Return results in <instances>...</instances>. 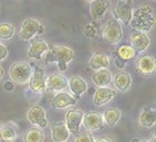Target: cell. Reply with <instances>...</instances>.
<instances>
[{"instance_id":"obj_13","label":"cell","mask_w":156,"mask_h":142,"mask_svg":"<svg viewBox=\"0 0 156 142\" xmlns=\"http://www.w3.org/2000/svg\"><path fill=\"white\" fill-rule=\"evenodd\" d=\"M78 99L73 96L72 94L66 93V91H58L51 99V106L57 110H64L66 108L75 105Z\"/></svg>"},{"instance_id":"obj_9","label":"cell","mask_w":156,"mask_h":142,"mask_svg":"<svg viewBox=\"0 0 156 142\" xmlns=\"http://www.w3.org/2000/svg\"><path fill=\"white\" fill-rule=\"evenodd\" d=\"M84 112L78 109H69L65 113V126L69 133L76 135L82 125V118Z\"/></svg>"},{"instance_id":"obj_21","label":"cell","mask_w":156,"mask_h":142,"mask_svg":"<svg viewBox=\"0 0 156 142\" xmlns=\"http://www.w3.org/2000/svg\"><path fill=\"white\" fill-rule=\"evenodd\" d=\"M69 132L64 122H55L51 127V137L53 142H67Z\"/></svg>"},{"instance_id":"obj_24","label":"cell","mask_w":156,"mask_h":142,"mask_svg":"<svg viewBox=\"0 0 156 142\" xmlns=\"http://www.w3.org/2000/svg\"><path fill=\"white\" fill-rule=\"evenodd\" d=\"M17 139V132L15 127L7 122L0 126V141L1 142H14Z\"/></svg>"},{"instance_id":"obj_39","label":"cell","mask_w":156,"mask_h":142,"mask_svg":"<svg viewBox=\"0 0 156 142\" xmlns=\"http://www.w3.org/2000/svg\"><path fill=\"white\" fill-rule=\"evenodd\" d=\"M118 1H122V0H118Z\"/></svg>"},{"instance_id":"obj_22","label":"cell","mask_w":156,"mask_h":142,"mask_svg":"<svg viewBox=\"0 0 156 142\" xmlns=\"http://www.w3.org/2000/svg\"><path fill=\"white\" fill-rule=\"evenodd\" d=\"M139 124L141 127L151 128L156 124V111L151 108H144L139 115Z\"/></svg>"},{"instance_id":"obj_31","label":"cell","mask_w":156,"mask_h":142,"mask_svg":"<svg viewBox=\"0 0 156 142\" xmlns=\"http://www.w3.org/2000/svg\"><path fill=\"white\" fill-rule=\"evenodd\" d=\"M9 55V52H8V49L6 48L4 44L0 43V62H2L4 60L7 59V57Z\"/></svg>"},{"instance_id":"obj_27","label":"cell","mask_w":156,"mask_h":142,"mask_svg":"<svg viewBox=\"0 0 156 142\" xmlns=\"http://www.w3.org/2000/svg\"><path fill=\"white\" fill-rule=\"evenodd\" d=\"M24 142H44V133L42 128L38 127H33L26 132L23 137Z\"/></svg>"},{"instance_id":"obj_15","label":"cell","mask_w":156,"mask_h":142,"mask_svg":"<svg viewBox=\"0 0 156 142\" xmlns=\"http://www.w3.org/2000/svg\"><path fill=\"white\" fill-rule=\"evenodd\" d=\"M135 68L138 69V72L141 75H145V76L154 74L156 71V61L154 57L149 55L140 57L135 64Z\"/></svg>"},{"instance_id":"obj_28","label":"cell","mask_w":156,"mask_h":142,"mask_svg":"<svg viewBox=\"0 0 156 142\" xmlns=\"http://www.w3.org/2000/svg\"><path fill=\"white\" fill-rule=\"evenodd\" d=\"M15 35V27L11 23H0V41H9Z\"/></svg>"},{"instance_id":"obj_12","label":"cell","mask_w":156,"mask_h":142,"mask_svg":"<svg viewBox=\"0 0 156 142\" xmlns=\"http://www.w3.org/2000/svg\"><path fill=\"white\" fill-rule=\"evenodd\" d=\"M129 41H131V46L135 50L136 53L145 52L151 45V38L147 35V33H142V31H138V30H133L131 33Z\"/></svg>"},{"instance_id":"obj_20","label":"cell","mask_w":156,"mask_h":142,"mask_svg":"<svg viewBox=\"0 0 156 142\" xmlns=\"http://www.w3.org/2000/svg\"><path fill=\"white\" fill-rule=\"evenodd\" d=\"M91 81L97 87H109L112 81V73L108 68L95 71L91 75Z\"/></svg>"},{"instance_id":"obj_34","label":"cell","mask_w":156,"mask_h":142,"mask_svg":"<svg viewBox=\"0 0 156 142\" xmlns=\"http://www.w3.org/2000/svg\"><path fill=\"white\" fill-rule=\"evenodd\" d=\"M5 89L7 90V91H12V89H13V86H12L11 83H5Z\"/></svg>"},{"instance_id":"obj_19","label":"cell","mask_w":156,"mask_h":142,"mask_svg":"<svg viewBox=\"0 0 156 142\" xmlns=\"http://www.w3.org/2000/svg\"><path fill=\"white\" fill-rule=\"evenodd\" d=\"M68 88L72 91L73 96L76 99H79L81 95H83L88 90V83L81 76L75 75L68 80Z\"/></svg>"},{"instance_id":"obj_17","label":"cell","mask_w":156,"mask_h":142,"mask_svg":"<svg viewBox=\"0 0 156 142\" xmlns=\"http://www.w3.org/2000/svg\"><path fill=\"white\" fill-rule=\"evenodd\" d=\"M68 87V80L66 76L59 73H53L46 77V90L51 91H62Z\"/></svg>"},{"instance_id":"obj_37","label":"cell","mask_w":156,"mask_h":142,"mask_svg":"<svg viewBox=\"0 0 156 142\" xmlns=\"http://www.w3.org/2000/svg\"><path fill=\"white\" fill-rule=\"evenodd\" d=\"M84 1H86V2H89V4H90V2H93L94 0H84Z\"/></svg>"},{"instance_id":"obj_3","label":"cell","mask_w":156,"mask_h":142,"mask_svg":"<svg viewBox=\"0 0 156 142\" xmlns=\"http://www.w3.org/2000/svg\"><path fill=\"white\" fill-rule=\"evenodd\" d=\"M123 24L115 17L109 20L103 29V33H102V37L104 39V42L110 45H117L123 39Z\"/></svg>"},{"instance_id":"obj_5","label":"cell","mask_w":156,"mask_h":142,"mask_svg":"<svg viewBox=\"0 0 156 142\" xmlns=\"http://www.w3.org/2000/svg\"><path fill=\"white\" fill-rule=\"evenodd\" d=\"M43 31H44V28L38 20L28 17V19H24L21 23L19 36L24 42H29V41L35 38L37 35L43 34Z\"/></svg>"},{"instance_id":"obj_6","label":"cell","mask_w":156,"mask_h":142,"mask_svg":"<svg viewBox=\"0 0 156 142\" xmlns=\"http://www.w3.org/2000/svg\"><path fill=\"white\" fill-rule=\"evenodd\" d=\"M133 0H122V1H118L116 7H115V9H113L115 19H117L120 23L128 24L131 22L132 15H133Z\"/></svg>"},{"instance_id":"obj_32","label":"cell","mask_w":156,"mask_h":142,"mask_svg":"<svg viewBox=\"0 0 156 142\" xmlns=\"http://www.w3.org/2000/svg\"><path fill=\"white\" fill-rule=\"evenodd\" d=\"M116 66H117L118 68H124V67H125V61L117 58V59H116Z\"/></svg>"},{"instance_id":"obj_29","label":"cell","mask_w":156,"mask_h":142,"mask_svg":"<svg viewBox=\"0 0 156 142\" xmlns=\"http://www.w3.org/2000/svg\"><path fill=\"white\" fill-rule=\"evenodd\" d=\"M74 142H95V137L91 134V132L86 131L80 133V134H76Z\"/></svg>"},{"instance_id":"obj_14","label":"cell","mask_w":156,"mask_h":142,"mask_svg":"<svg viewBox=\"0 0 156 142\" xmlns=\"http://www.w3.org/2000/svg\"><path fill=\"white\" fill-rule=\"evenodd\" d=\"M49 44L42 38H34L31 39V43L28 49V57L30 59H36V60H41L44 55L49 50Z\"/></svg>"},{"instance_id":"obj_18","label":"cell","mask_w":156,"mask_h":142,"mask_svg":"<svg viewBox=\"0 0 156 142\" xmlns=\"http://www.w3.org/2000/svg\"><path fill=\"white\" fill-rule=\"evenodd\" d=\"M112 83L116 88V90L118 91H128L129 88L132 87V76L128 72L119 71L118 73L115 74V76H112Z\"/></svg>"},{"instance_id":"obj_38","label":"cell","mask_w":156,"mask_h":142,"mask_svg":"<svg viewBox=\"0 0 156 142\" xmlns=\"http://www.w3.org/2000/svg\"><path fill=\"white\" fill-rule=\"evenodd\" d=\"M139 142H148L147 140H141V141H139Z\"/></svg>"},{"instance_id":"obj_10","label":"cell","mask_w":156,"mask_h":142,"mask_svg":"<svg viewBox=\"0 0 156 142\" xmlns=\"http://www.w3.org/2000/svg\"><path fill=\"white\" fill-rule=\"evenodd\" d=\"M82 125L86 128V131L95 132L103 128L104 120H103V117H102V115H101L100 112L89 111V112H86L83 115Z\"/></svg>"},{"instance_id":"obj_23","label":"cell","mask_w":156,"mask_h":142,"mask_svg":"<svg viewBox=\"0 0 156 142\" xmlns=\"http://www.w3.org/2000/svg\"><path fill=\"white\" fill-rule=\"evenodd\" d=\"M89 66L91 69L98 71L102 68H108L110 66V57L103 52H95L89 60Z\"/></svg>"},{"instance_id":"obj_36","label":"cell","mask_w":156,"mask_h":142,"mask_svg":"<svg viewBox=\"0 0 156 142\" xmlns=\"http://www.w3.org/2000/svg\"><path fill=\"white\" fill-rule=\"evenodd\" d=\"M148 142H155V133H153V134H151V141H148Z\"/></svg>"},{"instance_id":"obj_30","label":"cell","mask_w":156,"mask_h":142,"mask_svg":"<svg viewBox=\"0 0 156 142\" xmlns=\"http://www.w3.org/2000/svg\"><path fill=\"white\" fill-rule=\"evenodd\" d=\"M96 34H97V29L94 24L91 23H88L87 27L84 29V35L88 37V38H95L96 37Z\"/></svg>"},{"instance_id":"obj_33","label":"cell","mask_w":156,"mask_h":142,"mask_svg":"<svg viewBox=\"0 0 156 142\" xmlns=\"http://www.w3.org/2000/svg\"><path fill=\"white\" fill-rule=\"evenodd\" d=\"M95 142H112L111 139H109V137H100V139H97V140H95Z\"/></svg>"},{"instance_id":"obj_7","label":"cell","mask_w":156,"mask_h":142,"mask_svg":"<svg viewBox=\"0 0 156 142\" xmlns=\"http://www.w3.org/2000/svg\"><path fill=\"white\" fill-rule=\"evenodd\" d=\"M29 89L35 94H43L46 91V76L42 67L36 66L28 81Z\"/></svg>"},{"instance_id":"obj_11","label":"cell","mask_w":156,"mask_h":142,"mask_svg":"<svg viewBox=\"0 0 156 142\" xmlns=\"http://www.w3.org/2000/svg\"><path fill=\"white\" fill-rule=\"evenodd\" d=\"M117 96V90L110 87H98L93 96V103L96 106H103L110 103Z\"/></svg>"},{"instance_id":"obj_2","label":"cell","mask_w":156,"mask_h":142,"mask_svg":"<svg viewBox=\"0 0 156 142\" xmlns=\"http://www.w3.org/2000/svg\"><path fill=\"white\" fill-rule=\"evenodd\" d=\"M75 53L73 49L66 45H53L49 48L48 52L44 55V61L46 64L56 62L59 66L60 71H65L68 64L74 59Z\"/></svg>"},{"instance_id":"obj_26","label":"cell","mask_w":156,"mask_h":142,"mask_svg":"<svg viewBox=\"0 0 156 142\" xmlns=\"http://www.w3.org/2000/svg\"><path fill=\"white\" fill-rule=\"evenodd\" d=\"M116 53H117V58L122 59L124 61H129L135 58L136 55V52L135 50L128 45V44H124V45H120L117 50H116Z\"/></svg>"},{"instance_id":"obj_4","label":"cell","mask_w":156,"mask_h":142,"mask_svg":"<svg viewBox=\"0 0 156 142\" xmlns=\"http://www.w3.org/2000/svg\"><path fill=\"white\" fill-rule=\"evenodd\" d=\"M33 74V68L27 61H15L9 67V77L14 83L26 84Z\"/></svg>"},{"instance_id":"obj_1","label":"cell","mask_w":156,"mask_h":142,"mask_svg":"<svg viewBox=\"0 0 156 142\" xmlns=\"http://www.w3.org/2000/svg\"><path fill=\"white\" fill-rule=\"evenodd\" d=\"M155 21L156 19L154 16L153 7L151 5H142L133 11L129 24L133 28V30L148 33L153 29Z\"/></svg>"},{"instance_id":"obj_16","label":"cell","mask_w":156,"mask_h":142,"mask_svg":"<svg viewBox=\"0 0 156 142\" xmlns=\"http://www.w3.org/2000/svg\"><path fill=\"white\" fill-rule=\"evenodd\" d=\"M111 7V1L110 0H94L93 2H90V16L95 21H98L101 19H103L105 13Z\"/></svg>"},{"instance_id":"obj_35","label":"cell","mask_w":156,"mask_h":142,"mask_svg":"<svg viewBox=\"0 0 156 142\" xmlns=\"http://www.w3.org/2000/svg\"><path fill=\"white\" fill-rule=\"evenodd\" d=\"M4 75H5V69H4V68L0 66V81L4 79Z\"/></svg>"},{"instance_id":"obj_25","label":"cell","mask_w":156,"mask_h":142,"mask_svg":"<svg viewBox=\"0 0 156 142\" xmlns=\"http://www.w3.org/2000/svg\"><path fill=\"white\" fill-rule=\"evenodd\" d=\"M103 120H104V124H106L110 127H113L115 125H117L118 121L120 120L122 118V111L117 108H110V109H106L104 112H103Z\"/></svg>"},{"instance_id":"obj_8","label":"cell","mask_w":156,"mask_h":142,"mask_svg":"<svg viewBox=\"0 0 156 142\" xmlns=\"http://www.w3.org/2000/svg\"><path fill=\"white\" fill-rule=\"evenodd\" d=\"M27 120L33 126H36L38 128H44L49 125L46 111L41 105H37V104L33 105L27 111Z\"/></svg>"}]
</instances>
